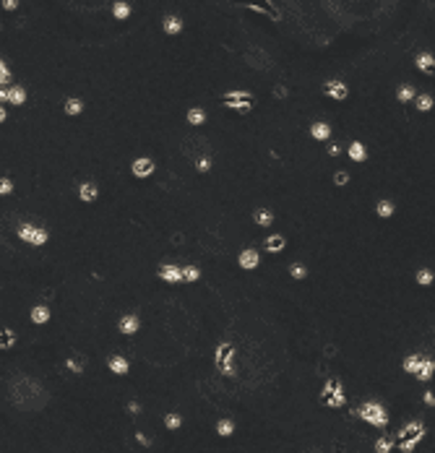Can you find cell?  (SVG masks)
Instances as JSON below:
<instances>
[{
    "label": "cell",
    "mask_w": 435,
    "mask_h": 453,
    "mask_svg": "<svg viewBox=\"0 0 435 453\" xmlns=\"http://www.w3.org/2000/svg\"><path fill=\"white\" fill-rule=\"evenodd\" d=\"M355 414H357V417H362L368 424H373V427H386V424H388V414L383 409V404H378V401L362 404Z\"/></svg>",
    "instance_id": "obj_1"
},
{
    "label": "cell",
    "mask_w": 435,
    "mask_h": 453,
    "mask_svg": "<svg viewBox=\"0 0 435 453\" xmlns=\"http://www.w3.org/2000/svg\"><path fill=\"white\" fill-rule=\"evenodd\" d=\"M19 237L24 240V243H29V245H44L50 240V235H47V229H42V227H34V224H19Z\"/></svg>",
    "instance_id": "obj_2"
},
{
    "label": "cell",
    "mask_w": 435,
    "mask_h": 453,
    "mask_svg": "<svg viewBox=\"0 0 435 453\" xmlns=\"http://www.w3.org/2000/svg\"><path fill=\"white\" fill-rule=\"evenodd\" d=\"M323 401L329 404V406H344V391H341V383L339 381L326 383V388H323Z\"/></svg>",
    "instance_id": "obj_3"
},
{
    "label": "cell",
    "mask_w": 435,
    "mask_h": 453,
    "mask_svg": "<svg viewBox=\"0 0 435 453\" xmlns=\"http://www.w3.org/2000/svg\"><path fill=\"white\" fill-rule=\"evenodd\" d=\"M323 91H326V97H331V99H347V94H349V89H347V84H341V81H326L323 84Z\"/></svg>",
    "instance_id": "obj_4"
},
{
    "label": "cell",
    "mask_w": 435,
    "mask_h": 453,
    "mask_svg": "<svg viewBox=\"0 0 435 453\" xmlns=\"http://www.w3.org/2000/svg\"><path fill=\"white\" fill-rule=\"evenodd\" d=\"M230 359H232V344H222L219 349H216V365H219V370H224L227 375H232Z\"/></svg>",
    "instance_id": "obj_5"
},
{
    "label": "cell",
    "mask_w": 435,
    "mask_h": 453,
    "mask_svg": "<svg viewBox=\"0 0 435 453\" xmlns=\"http://www.w3.org/2000/svg\"><path fill=\"white\" fill-rule=\"evenodd\" d=\"M131 170H133V174H135V177H151V174H154V170H157V167H154V162H151V159H146V156H141V159H135V162H133V167H131Z\"/></svg>",
    "instance_id": "obj_6"
},
{
    "label": "cell",
    "mask_w": 435,
    "mask_h": 453,
    "mask_svg": "<svg viewBox=\"0 0 435 453\" xmlns=\"http://www.w3.org/2000/svg\"><path fill=\"white\" fill-rule=\"evenodd\" d=\"M159 279H165V281H169V284H177V281H183V271H180V266L165 263V266L159 269Z\"/></svg>",
    "instance_id": "obj_7"
},
{
    "label": "cell",
    "mask_w": 435,
    "mask_h": 453,
    "mask_svg": "<svg viewBox=\"0 0 435 453\" xmlns=\"http://www.w3.org/2000/svg\"><path fill=\"white\" fill-rule=\"evenodd\" d=\"M245 5H248V8H253V11L266 13L268 18H274V21H279V11L268 3V0H264V3H258V0H245Z\"/></svg>",
    "instance_id": "obj_8"
},
{
    "label": "cell",
    "mask_w": 435,
    "mask_h": 453,
    "mask_svg": "<svg viewBox=\"0 0 435 453\" xmlns=\"http://www.w3.org/2000/svg\"><path fill=\"white\" fill-rule=\"evenodd\" d=\"M258 261H261V255H258V250H242L240 253V266L245 271H253V269H258Z\"/></svg>",
    "instance_id": "obj_9"
},
{
    "label": "cell",
    "mask_w": 435,
    "mask_h": 453,
    "mask_svg": "<svg viewBox=\"0 0 435 453\" xmlns=\"http://www.w3.org/2000/svg\"><path fill=\"white\" fill-rule=\"evenodd\" d=\"M433 370H435V365H433V359H420V362H417V370H414L417 381L428 383V381H430V378H433Z\"/></svg>",
    "instance_id": "obj_10"
},
{
    "label": "cell",
    "mask_w": 435,
    "mask_h": 453,
    "mask_svg": "<svg viewBox=\"0 0 435 453\" xmlns=\"http://www.w3.org/2000/svg\"><path fill=\"white\" fill-rule=\"evenodd\" d=\"M97 196H99V188H97L94 182H81V185H78V198L84 201V203L97 201Z\"/></svg>",
    "instance_id": "obj_11"
},
{
    "label": "cell",
    "mask_w": 435,
    "mask_h": 453,
    "mask_svg": "<svg viewBox=\"0 0 435 453\" xmlns=\"http://www.w3.org/2000/svg\"><path fill=\"white\" fill-rule=\"evenodd\" d=\"M422 435H425V424L422 422H412V424H406V427L402 430V438L404 440H414L417 443Z\"/></svg>",
    "instance_id": "obj_12"
},
{
    "label": "cell",
    "mask_w": 435,
    "mask_h": 453,
    "mask_svg": "<svg viewBox=\"0 0 435 453\" xmlns=\"http://www.w3.org/2000/svg\"><path fill=\"white\" fill-rule=\"evenodd\" d=\"M107 367H110L115 375H128V367H131V365H128V359H125V357L115 354V357L107 359Z\"/></svg>",
    "instance_id": "obj_13"
},
{
    "label": "cell",
    "mask_w": 435,
    "mask_h": 453,
    "mask_svg": "<svg viewBox=\"0 0 435 453\" xmlns=\"http://www.w3.org/2000/svg\"><path fill=\"white\" fill-rule=\"evenodd\" d=\"M50 315L52 313H50L47 305H34L32 308V323H37V326H44V323L50 320Z\"/></svg>",
    "instance_id": "obj_14"
},
{
    "label": "cell",
    "mask_w": 435,
    "mask_h": 453,
    "mask_svg": "<svg viewBox=\"0 0 435 453\" xmlns=\"http://www.w3.org/2000/svg\"><path fill=\"white\" fill-rule=\"evenodd\" d=\"M120 331H123L125 336L138 334V318H135V315H123L120 318Z\"/></svg>",
    "instance_id": "obj_15"
},
{
    "label": "cell",
    "mask_w": 435,
    "mask_h": 453,
    "mask_svg": "<svg viewBox=\"0 0 435 453\" xmlns=\"http://www.w3.org/2000/svg\"><path fill=\"white\" fill-rule=\"evenodd\" d=\"M8 102H11L13 107H21L26 102V89L24 86H11L8 89Z\"/></svg>",
    "instance_id": "obj_16"
},
{
    "label": "cell",
    "mask_w": 435,
    "mask_h": 453,
    "mask_svg": "<svg viewBox=\"0 0 435 453\" xmlns=\"http://www.w3.org/2000/svg\"><path fill=\"white\" fill-rule=\"evenodd\" d=\"M310 136L315 138V141H326V138L331 136V125L329 123H313L310 125Z\"/></svg>",
    "instance_id": "obj_17"
},
{
    "label": "cell",
    "mask_w": 435,
    "mask_h": 453,
    "mask_svg": "<svg viewBox=\"0 0 435 453\" xmlns=\"http://www.w3.org/2000/svg\"><path fill=\"white\" fill-rule=\"evenodd\" d=\"M417 68H420L422 73H433V70H435V58H433L430 52L417 55Z\"/></svg>",
    "instance_id": "obj_18"
},
{
    "label": "cell",
    "mask_w": 435,
    "mask_h": 453,
    "mask_svg": "<svg viewBox=\"0 0 435 453\" xmlns=\"http://www.w3.org/2000/svg\"><path fill=\"white\" fill-rule=\"evenodd\" d=\"M224 107L237 109V112H250V109H253V102H248V99H224Z\"/></svg>",
    "instance_id": "obj_19"
},
{
    "label": "cell",
    "mask_w": 435,
    "mask_h": 453,
    "mask_svg": "<svg viewBox=\"0 0 435 453\" xmlns=\"http://www.w3.org/2000/svg\"><path fill=\"white\" fill-rule=\"evenodd\" d=\"M162 26H165L167 34H180V32H183V21H180L177 16H167L165 21H162Z\"/></svg>",
    "instance_id": "obj_20"
},
{
    "label": "cell",
    "mask_w": 435,
    "mask_h": 453,
    "mask_svg": "<svg viewBox=\"0 0 435 453\" xmlns=\"http://www.w3.org/2000/svg\"><path fill=\"white\" fill-rule=\"evenodd\" d=\"M253 219H256V224H258V227H271V224H274V214H271L268 209H258Z\"/></svg>",
    "instance_id": "obj_21"
},
{
    "label": "cell",
    "mask_w": 435,
    "mask_h": 453,
    "mask_svg": "<svg viewBox=\"0 0 435 453\" xmlns=\"http://www.w3.org/2000/svg\"><path fill=\"white\" fill-rule=\"evenodd\" d=\"M347 154H349V159H352V162H362V159H365V156H368V154H365V146H362L360 141H355V143H349V149H347Z\"/></svg>",
    "instance_id": "obj_22"
},
{
    "label": "cell",
    "mask_w": 435,
    "mask_h": 453,
    "mask_svg": "<svg viewBox=\"0 0 435 453\" xmlns=\"http://www.w3.org/2000/svg\"><path fill=\"white\" fill-rule=\"evenodd\" d=\"M16 344V334L11 328H0V349H11Z\"/></svg>",
    "instance_id": "obj_23"
},
{
    "label": "cell",
    "mask_w": 435,
    "mask_h": 453,
    "mask_svg": "<svg viewBox=\"0 0 435 453\" xmlns=\"http://www.w3.org/2000/svg\"><path fill=\"white\" fill-rule=\"evenodd\" d=\"M112 16L120 18V21H123V18H128L131 16V5L125 3V0H117V3L112 5Z\"/></svg>",
    "instance_id": "obj_24"
},
{
    "label": "cell",
    "mask_w": 435,
    "mask_h": 453,
    "mask_svg": "<svg viewBox=\"0 0 435 453\" xmlns=\"http://www.w3.org/2000/svg\"><path fill=\"white\" fill-rule=\"evenodd\" d=\"M216 432H219L222 438L232 435V432H234V422L232 419H219V422H216Z\"/></svg>",
    "instance_id": "obj_25"
},
{
    "label": "cell",
    "mask_w": 435,
    "mask_h": 453,
    "mask_svg": "<svg viewBox=\"0 0 435 453\" xmlns=\"http://www.w3.org/2000/svg\"><path fill=\"white\" fill-rule=\"evenodd\" d=\"M375 214H378V216H383V219H388V216L394 214V203H391V201H378Z\"/></svg>",
    "instance_id": "obj_26"
},
{
    "label": "cell",
    "mask_w": 435,
    "mask_h": 453,
    "mask_svg": "<svg viewBox=\"0 0 435 453\" xmlns=\"http://www.w3.org/2000/svg\"><path fill=\"white\" fill-rule=\"evenodd\" d=\"M188 123L190 125H203L206 123V112H203V109H198V107L190 109V112H188Z\"/></svg>",
    "instance_id": "obj_27"
},
{
    "label": "cell",
    "mask_w": 435,
    "mask_h": 453,
    "mask_svg": "<svg viewBox=\"0 0 435 453\" xmlns=\"http://www.w3.org/2000/svg\"><path fill=\"white\" fill-rule=\"evenodd\" d=\"M66 365H68V370H70V373L81 375V373H84V365H86V359H84V357H70Z\"/></svg>",
    "instance_id": "obj_28"
},
{
    "label": "cell",
    "mask_w": 435,
    "mask_h": 453,
    "mask_svg": "<svg viewBox=\"0 0 435 453\" xmlns=\"http://www.w3.org/2000/svg\"><path fill=\"white\" fill-rule=\"evenodd\" d=\"M282 247H284V237H282V235H274V237L266 240V250L276 253V250H282Z\"/></svg>",
    "instance_id": "obj_29"
},
{
    "label": "cell",
    "mask_w": 435,
    "mask_h": 453,
    "mask_svg": "<svg viewBox=\"0 0 435 453\" xmlns=\"http://www.w3.org/2000/svg\"><path fill=\"white\" fill-rule=\"evenodd\" d=\"M417 99V109L420 112H428V109H433V97L430 94H420V97H414Z\"/></svg>",
    "instance_id": "obj_30"
},
{
    "label": "cell",
    "mask_w": 435,
    "mask_h": 453,
    "mask_svg": "<svg viewBox=\"0 0 435 453\" xmlns=\"http://www.w3.org/2000/svg\"><path fill=\"white\" fill-rule=\"evenodd\" d=\"M183 271V281H198L201 279V271L196 269V266H185V269H180Z\"/></svg>",
    "instance_id": "obj_31"
},
{
    "label": "cell",
    "mask_w": 435,
    "mask_h": 453,
    "mask_svg": "<svg viewBox=\"0 0 435 453\" xmlns=\"http://www.w3.org/2000/svg\"><path fill=\"white\" fill-rule=\"evenodd\" d=\"M396 97H399V102H412V99L417 97V94H414V86H412V84L402 86V89H399V94H396Z\"/></svg>",
    "instance_id": "obj_32"
},
{
    "label": "cell",
    "mask_w": 435,
    "mask_h": 453,
    "mask_svg": "<svg viewBox=\"0 0 435 453\" xmlns=\"http://www.w3.org/2000/svg\"><path fill=\"white\" fill-rule=\"evenodd\" d=\"M81 109H84V102L81 99H68L66 102V115H78Z\"/></svg>",
    "instance_id": "obj_33"
},
{
    "label": "cell",
    "mask_w": 435,
    "mask_h": 453,
    "mask_svg": "<svg viewBox=\"0 0 435 453\" xmlns=\"http://www.w3.org/2000/svg\"><path fill=\"white\" fill-rule=\"evenodd\" d=\"M433 279H435V276H433V271H430V269H420V271H417V281H420L422 286H430V284H433Z\"/></svg>",
    "instance_id": "obj_34"
},
{
    "label": "cell",
    "mask_w": 435,
    "mask_h": 453,
    "mask_svg": "<svg viewBox=\"0 0 435 453\" xmlns=\"http://www.w3.org/2000/svg\"><path fill=\"white\" fill-rule=\"evenodd\" d=\"M289 276H292V279H305L307 271H305L302 263H292V266H289Z\"/></svg>",
    "instance_id": "obj_35"
},
{
    "label": "cell",
    "mask_w": 435,
    "mask_h": 453,
    "mask_svg": "<svg viewBox=\"0 0 435 453\" xmlns=\"http://www.w3.org/2000/svg\"><path fill=\"white\" fill-rule=\"evenodd\" d=\"M165 424H167L169 430H177L180 424H183V417H180V414H167V417H165Z\"/></svg>",
    "instance_id": "obj_36"
},
{
    "label": "cell",
    "mask_w": 435,
    "mask_h": 453,
    "mask_svg": "<svg viewBox=\"0 0 435 453\" xmlns=\"http://www.w3.org/2000/svg\"><path fill=\"white\" fill-rule=\"evenodd\" d=\"M13 193V182L8 177H0V196H11Z\"/></svg>",
    "instance_id": "obj_37"
},
{
    "label": "cell",
    "mask_w": 435,
    "mask_h": 453,
    "mask_svg": "<svg viewBox=\"0 0 435 453\" xmlns=\"http://www.w3.org/2000/svg\"><path fill=\"white\" fill-rule=\"evenodd\" d=\"M417 362H420V357H414V354H409V357H406V359H404V365H402V367L406 370V373H414V370H417Z\"/></svg>",
    "instance_id": "obj_38"
},
{
    "label": "cell",
    "mask_w": 435,
    "mask_h": 453,
    "mask_svg": "<svg viewBox=\"0 0 435 453\" xmlns=\"http://www.w3.org/2000/svg\"><path fill=\"white\" fill-rule=\"evenodd\" d=\"M391 448H394V443H391V440H386V438H380V440L375 443V453H388Z\"/></svg>",
    "instance_id": "obj_39"
},
{
    "label": "cell",
    "mask_w": 435,
    "mask_h": 453,
    "mask_svg": "<svg viewBox=\"0 0 435 453\" xmlns=\"http://www.w3.org/2000/svg\"><path fill=\"white\" fill-rule=\"evenodd\" d=\"M0 84H11V70L3 63V58H0Z\"/></svg>",
    "instance_id": "obj_40"
},
{
    "label": "cell",
    "mask_w": 435,
    "mask_h": 453,
    "mask_svg": "<svg viewBox=\"0 0 435 453\" xmlns=\"http://www.w3.org/2000/svg\"><path fill=\"white\" fill-rule=\"evenodd\" d=\"M224 99H248V102H253V94H248V91H230V94H224Z\"/></svg>",
    "instance_id": "obj_41"
},
{
    "label": "cell",
    "mask_w": 435,
    "mask_h": 453,
    "mask_svg": "<svg viewBox=\"0 0 435 453\" xmlns=\"http://www.w3.org/2000/svg\"><path fill=\"white\" fill-rule=\"evenodd\" d=\"M196 170L198 172H208V170H211V159H206V156H203V159H198L196 162Z\"/></svg>",
    "instance_id": "obj_42"
},
{
    "label": "cell",
    "mask_w": 435,
    "mask_h": 453,
    "mask_svg": "<svg viewBox=\"0 0 435 453\" xmlns=\"http://www.w3.org/2000/svg\"><path fill=\"white\" fill-rule=\"evenodd\" d=\"M0 5H3V11H16V8H19V0H0Z\"/></svg>",
    "instance_id": "obj_43"
},
{
    "label": "cell",
    "mask_w": 435,
    "mask_h": 453,
    "mask_svg": "<svg viewBox=\"0 0 435 453\" xmlns=\"http://www.w3.org/2000/svg\"><path fill=\"white\" fill-rule=\"evenodd\" d=\"M334 182H336V185H347L349 182V174L347 172H336V174H334Z\"/></svg>",
    "instance_id": "obj_44"
},
{
    "label": "cell",
    "mask_w": 435,
    "mask_h": 453,
    "mask_svg": "<svg viewBox=\"0 0 435 453\" xmlns=\"http://www.w3.org/2000/svg\"><path fill=\"white\" fill-rule=\"evenodd\" d=\"M422 401L428 404V406H433L435 404V396H433V391H428V393H422Z\"/></svg>",
    "instance_id": "obj_45"
},
{
    "label": "cell",
    "mask_w": 435,
    "mask_h": 453,
    "mask_svg": "<svg viewBox=\"0 0 435 453\" xmlns=\"http://www.w3.org/2000/svg\"><path fill=\"white\" fill-rule=\"evenodd\" d=\"M329 154H331V156H339V154H341V146H339V143H331V146H329Z\"/></svg>",
    "instance_id": "obj_46"
},
{
    "label": "cell",
    "mask_w": 435,
    "mask_h": 453,
    "mask_svg": "<svg viewBox=\"0 0 435 453\" xmlns=\"http://www.w3.org/2000/svg\"><path fill=\"white\" fill-rule=\"evenodd\" d=\"M128 412H131V414H138V412H141V404L131 401V404H128Z\"/></svg>",
    "instance_id": "obj_47"
},
{
    "label": "cell",
    "mask_w": 435,
    "mask_h": 453,
    "mask_svg": "<svg viewBox=\"0 0 435 453\" xmlns=\"http://www.w3.org/2000/svg\"><path fill=\"white\" fill-rule=\"evenodd\" d=\"M135 438H138V443H141V446H146V448L151 446V440H149L146 435H141V432H138V435H135Z\"/></svg>",
    "instance_id": "obj_48"
},
{
    "label": "cell",
    "mask_w": 435,
    "mask_h": 453,
    "mask_svg": "<svg viewBox=\"0 0 435 453\" xmlns=\"http://www.w3.org/2000/svg\"><path fill=\"white\" fill-rule=\"evenodd\" d=\"M0 102H8V89H5V86L0 89Z\"/></svg>",
    "instance_id": "obj_49"
},
{
    "label": "cell",
    "mask_w": 435,
    "mask_h": 453,
    "mask_svg": "<svg viewBox=\"0 0 435 453\" xmlns=\"http://www.w3.org/2000/svg\"><path fill=\"white\" fill-rule=\"evenodd\" d=\"M5 117H8V112H5V107L0 105V123H5Z\"/></svg>",
    "instance_id": "obj_50"
}]
</instances>
